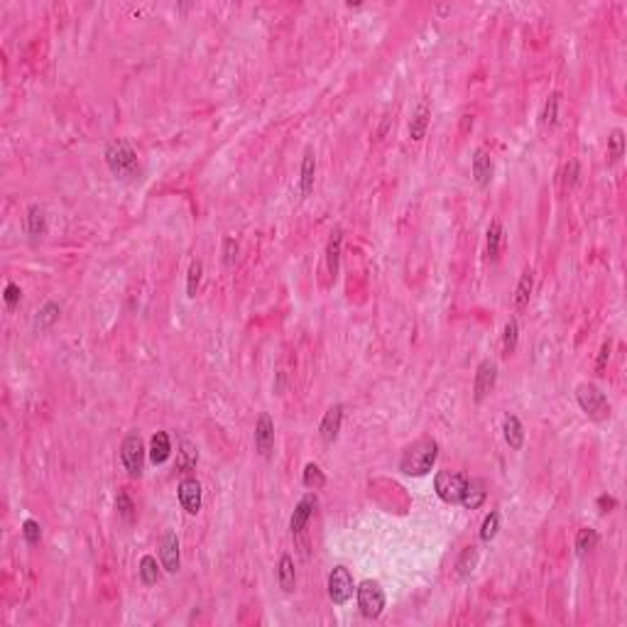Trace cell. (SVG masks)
I'll list each match as a JSON object with an SVG mask.
<instances>
[{
    "label": "cell",
    "mask_w": 627,
    "mask_h": 627,
    "mask_svg": "<svg viewBox=\"0 0 627 627\" xmlns=\"http://www.w3.org/2000/svg\"><path fill=\"white\" fill-rule=\"evenodd\" d=\"M466 483L468 478L463 473L456 471H439L436 478H434V490L449 505H461V497L466 493Z\"/></svg>",
    "instance_id": "cell-4"
},
{
    "label": "cell",
    "mask_w": 627,
    "mask_h": 627,
    "mask_svg": "<svg viewBox=\"0 0 627 627\" xmlns=\"http://www.w3.org/2000/svg\"><path fill=\"white\" fill-rule=\"evenodd\" d=\"M497 532H500V512L493 510V512L483 519V527H480V539H483V542H493V539L497 536Z\"/></svg>",
    "instance_id": "cell-33"
},
{
    "label": "cell",
    "mask_w": 627,
    "mask_h": 627,
    "mask_svg": "<svg viewBox=\"0 0 627 627\" xmlns=\"http://www.w3.org/2000/svg\"><path fill=\"white\" fill-rule=\"evenodd\" d=\"M235 257H238V243L233 238H226L223 240V263L230 268L235 263Z\"/></svg>",
    "instance_id": "cell-39"
},
{
    "label": "cell",
    "mask_w": 627,
    "mask_h": 627,
    "mask_svg": "<svg viewBox=\"0 0 627 627\" xmlns=\"http://www.w3.org/2000/svg\"><path fill=\"white\" fill-rule=\"evenodd\" d=\"M578 182H581V165L576 160H569V165L564 169V184L569 189H573L578 187Z\"/></svg>",
    "instance_id": "cell-38"
},
{
    "label": "cell",
    "mask_w": 627,
    "mask_h": 627,
    "mask_svg": "<svg viewBox=\"0 0 627 627\" xmlns=\"http://www.w3.org/2000/svg\"><path fill=\"white\" fill-rule=\"evenodd\" d=\"M576 399H578V407H581L593 422H605V419L611 416V402H608L605 392H600V388L593 385V382H581L576 388Z\"/></svg>",
    "instance_id": "cell-3"
},
{
    "label": "cell",
    "mask_w": 627,
    "mask_h": 627,
    "mask_svg": "<svg viewBox=\"0 0 627 627\" xmlns=\"http://www.w3.org/2000/svg\"><path fill=\"white\" fill-rule=\"evenodd\" d=\"M59 314H62V307L57 302H47L45 307L37 311V319H34V329L37 331H47L54 326V321H59Z\"/></svg>",
    "instance_id": "cell-25"
},
{
    "label": "cell",
    "mask_w": 627,
    "mask_h": 627,
    "mask_svg": "<svg viewBox=\"0 0 627 627\" xmlns=\"http://www.w3.org/2000/svg\"><path fill=\"white\" fill-rule=\"evenodd\" d=\"M559 103H561V93L554 91L552 96L547 98V103H544V110H542V126H556V120H559Z\"/></svg>",
    "instance_id": "cell-30"
},
{
    "label": "cell",
    "mask_w": 627,
    "mask_h": 627,
    "mask_svg": "<svg viewBox=\"0 0 627 627\" xmlns=\"http://www.w3.org/2000/svg\"><path fill=\"white\" fill-rule=\"evenodd\" d=\"M29 238H42L47 233V216L40 206H29L27 211V223H25Z\"/></svg>",
    "instance_id": "cell-24"
},
{
    "label": "cell",
    "mask_w": 627,
    "mask_h": 627,
    "mask_svg": "<svg viewBox=\"0 0 627 627\" xmlns=\"http://www.w3.org/2000/svg\"><path fill=\"white\" fill-rule=\"evenodd\" d=\"M495 382H497V363L495 360H490V358L480 360L478 368H475V380H473L475 402H483V399L493 392Z\"/></svg>",
    "instance_id": "cell-8"
},
{
    "label": "cell",
    "mask_w": 627,
    "mask_h": 627,
    "mask_svg": "<svg viewBox=\"0 0 627 627\" xmlns=\"http://www.w3.org/2000/svg\"><path fill=\"white\" fill-rule=\"evenodd\" d=\"M595 544H598V532L591 530V527H586V530H578V534H576V552H578V556H583V554H588L591 549H595Z\"/></svg>",
    "instance_id": "cell-32"
},
{
    "label": "cell",
    "mask_w": 627,
    "mask_h": 627,
    "mask_svg": "<svg viewBox=\"0 0 627 627\" xmlns=\"http://www.w3.org/2000/svg\"><path fill=\"white\" fill-rule=\"evenodd\" d=\"M277 581L285 593H292L294 586H297V573H294V561H292L289 554H282L280 564H277Z\"/></svg>",
    "instance_id": "cell-20"
},
{
    "label": "cell",
    "mask_w": 627,
    "mask_h": 627,
    "mask_svg": "<svg viewBox=\"0 0 627 627\" xmlns=\"http://www.w3.org/2000/svg\"><path fill=\"white\" fill-rule=\"evenodd\" d=\"M502 226L500 221H493L488 226V257L490 260H497L500 257V248H502Z\"/></svg>",
    "instance_id": "cell-29"
},
{
    "label": "cell",
    "mask_w": 627,
    "mask_h": 627,
    "mask_svg": "<svg viewBox=\"0 0 627 627\" xmlns=\"http://www.w3.org/2000/svg\"><path fill=\"white\" fill-rule=\"evenodd\" d=\"M429 118H431L429 103H427V101H422V103H419V106L414 108V115H412V123H410V135H412V140H422V137L427 135Z\"/></svg>",
    "instance_id": "cell-21"
},
{
    "label": "cell",
    "mask_w": 627,
    "mask_h": 627,
    "mask_svg": "<svg viewBox=\"0 0 627 627\" xmlns=\"http://www.w3.org/2000/svg\"><path fill=\"white\" fill-rule=\"evenodd\" d=\"M316 505H319V500H316V495H314V493L304 495L302 500L297 502V508H294V512H292V519H289L292 534H299V532H304V527L309 525V519H311Z\"/></svg>",
    "instance_id": "cell-11"
},
{
    "label": "cell",
    "mask_w": 627,
    "mask_h": 627,
    "mask_svg": "<svg viewBox=\"0 0 627 627\" xmlns=\"http://www.w3.org/2000/svg\"><path fill=\"white\" fill-rule=\"evenodd\" d=\"M103 157H106L108 169L120 179H132L137 174V169H140L135 147H132L128 140H123V137H118V140L106 145V154H103Z\"/></svg>",
    "instance_id": "cell-2"
},
{
    "label": "cell",
    "mask_w": 627,
    "mask_h": 627,
    "mask_svg": "<svg viewBox=\"0 0 627 627\" xmlns=\"http://www.w3.org/2000/svg\"><path fill=\"white\" fill-rule=\"evenodd\" d=\"M519 341V324L517 319H510L505 324V333H502V355H512Z\"/></svg>",
    "instance_id": "cell-28"
},
{
    "label": "cell",
    "mask_w": 627,
    "mask_h": 627,
    "mask_svg": "<svg viewBox=\"0 0 627 627\" xmlns=\"http://www.w3.org/2000/svg\"><path fill=\"white\" fill-rule=\"evenodd\" d=\"M169 456H171L169 434H167V431H157L152 439H150V461H152L154 466H160V463H165Z\"/></svg>",
    "instance_id": "cell-17"
},
{
    "label": "cell",
    "mask_w": 627,
    "mask_h": 627,
    "mask_svg": "<svg viewBox=\"0 0 627 627\" xmlns=\"http://www.w3.org/2000/svg\"><path fill=\"white\" fill-rule=\"evenodd\" d=\"M355 593H358V608L360 613H363L368 620H375V617L382 615V611H385V591H382V586L377 581H363L358 588H355Z\"/></svg>",
    "instance_id": "cell-5"
},
{
    "label": "cell",
    "mask_w": 627,
    "mask_h": 627,
    "mask_svg": "<svg viewBox=\"0 0 627 627\" xmlns=\"http://www.w3.org/2000/svg\"><path fill=\"white\" fill-rule=\"evenodd\" d=\"M196 463H199V449H196V444H191V441H179V451H177V468L182 471V473H189V471H194Z\"/></svg>",
    "instance_id": "cell-22"
},
{
    "label": "cell",
    "mask_w": 627,
    "mask_h": 627,
    "mask_svg": "<svg viewBox=\"0 0 627 627\" xmlns=\"http://www.w3.org/2000/svg\"><path fill=\"white\" fill-rule=\"evenodd\" d=\"M23 536H25V542H27L29 547L40 544V539H42L40 522H37V519H25V522H23Z\"/></svg>",
    "instance_id": "cell-36"
},
{
    "label": "cell",
    "mask_w": 627,
    "mask_h": 627,
    "mask_svg": "<svg viewBox=\"0 0 627 627\" xmlns=\"http://www.w3.org/2000/svg\"><path fill=\"white\" fill-rule=\"evenodd\" d=\"M622 152H625V137H622L620 128H615V130L611 132V137H608V157H611L613 165L620 162Z\"/></svg>",
    "instance_id": "cell-34"
},
{
    "label": "cell",
    "mask_w": 627,
    "mask_h": 627,
    "mask_svg": "<svg viewBox=\"0 0 627 627\" xmlns=\"http://www.w3.org/2000/svg\"><path fill=\"white\" fill-rule=\"evenodd\" d=\"M120 458H123V466H126L128 475L130 478H140L145 468V446L140 434H128L120 446Z\"/></svg>",
    "instance_id": "cell-6"
},
{
    "label": "cell",
    "mask_w": 627,
    "mask_h": 627,
    "mask_svg": "<svg viewBox=\"0 0 627 627\" xmlns=\"http://www.w3.org/2000/svg\"><path fill=\"white\" fill-rule=\"evenodd\" d=\"M20 297H23L20 287H17L15 282H10V285L5 287V304H8V309H15L17 302H20Z\"/></svg>",
    "instance_id": "cell-40"
},
{
    "label": "cell",
    "mask_w": 627,
    "mask_h": 627,
    "mask_svg": "<svg viewBox=\"0 0 627 627\" xmlns=\"http://www.w3.org/2000/svg\"><path fill=\"white\" fill-rule=\"evenodd\" d=\"M201 272H204V265L201 260H194L189 265V274H187V297L194 299L196 297V289H199V282H201Z\"/></svg>",
    "instance_id": "cell-35"
},
{
    "label": "cell",
    "mask_w": 627,
    "mask_h": 627,
    "mask_svg": "<svg viewBox=\"0 0 627 627\" xmlns=\"http://www.w3.org/2000/svg\"><path fill=\"white\" fill-rule=\"evenodd\" d=\"M617 505V500L613 495H600L598 497V508H600V512H611L613 508Z\"/></svg>",
    "instance_id": "cell-42"
},
{
    "label": "cell",
    "mask_w": 627,
    "mask_h": 627,
    "mask_svg": "<svg viewBox=\"0 0 627 627\" xmlns=\"http://www.w3.org/2000/svg\"><path fill=\"white\" fill-rule=\"evenodd\" d=\"M160 559H162V566H165V571H169V573H174V571H179V539L174 532H165V536H162L160 542Z\"/></svg>",
    "instance_id": "cell-14"
},
{
    "label": "cell",
    "mask_w": 627,
    "mask_h": 627,
    "mask_svg": "<svg viewBox=\"0 0 627 627\" xmlns=\"http://www.w3.org/2000/svg\"><path fill=\"white\" fill-rule=\"evenodd\" d=\"M177 495L189 514H196L201 510V483L196 478H184L177 488Z\"/></svg>",
    "instance_id": "cell-10"
},
{
    "label": "cell",
    "mask_w": 627,
    "mask_h": 627,
    "mask_svg": "<svg viewBox=\"0 0 627 627\" xmlns=\"http://www.w3.org/2000/svg\"><path fill=\"white\" fill-rule=\"evenodd\" d=\"M493 171H495V165H493V157L485 152L483 147H478L473 152V179L480 189L490 187L493 182Z\"/></svg>",
    "instance_id": "cell-13"
},
{
    "label": "cell",
    "mask_w": 627,
    "mask_h": 627,
    "mask_svg": "<svg viewBox=\"0 0 627 627\" xmlns=\"http://www.w3.org/2000/svg\"><path fill=\"white\" fill-rule=\"evenodd\" d=\"M314 179H316V154L309 147L302 160V196H309L314 191Z\"/></svg>",
    "instance_id": "cell-23"
},
{
    "label": "cell",
    "mask_w": 627,
    "mask_h": 627,
    "mask_svg": "<svg viewBox=\"0 0 627 627\" xmlns=\"http://www.w3.org/2000/svg\"><path fill=\"white\" fill-rule=\"evenodd\" d=\"M304 485L311 488V490H319V488H324L326 485L324 471H321L316 463H307V466H304Z\"/></svg>",
    "instance_id": "cell-31"
},
{
    "label": "cell",
    "mask_w": 627,
    "mask_h": 627,
    "mask_svg": "<svg viewBox=\"0 0 627 627\" xmlns=\"http://www.w3.org/2000/svg\"><path fill=\"white\" fill-rule=\"evenodd\" d=\"M341 246H343V228H333L329 243H326V272H329L331 280H336V274H338Z\"/></svg>",
    "instance_id": "cell-15"
},
{
    "label": "cell",
    "mask_w": 627,
    "mask_h": 627,
    "mask_svg": "<svg viewBox=\"0 0 627 627\" xmlns=\"http://www.w3.org/2000/svg\"><path fill=\"white\" fill-rule=\"evenodd\" d=\"M137 573H140L145 586H154V583L160 581V566H157V559L150 556V554H145L143 559H140V566H137Z\"/></svg>",
    "instance_id": "cell-27"
},
{
    "label": "cell",
    "mask_w": 627,
    "mask_h": 627,
    "mask_svg": "<svg viewBox=\"0 0 627 627\" xmlns=\"http://www.w3.org/2000/svg\"><path fill=\"white\" fill-rule=\"evenodd\" d=\"M475 566H478V547H466L461 552V556H458V561H456L458 578H468L471 573H473Z\"/></svg>",
    "instance_id": "cell-26"
},
{
    "label": "cell",
    "mask_w": 627,
    "mask_h": 627,
    "mask_svg": "<svg viewBox=\"0 0 627 627\" xmlns=\"http://www.w3.org/2000/svg\"><path fill=\"white\" fill-rule=\"evenodd\" d=\"M355 586H353V576H351V571L346 569V566H336V569L329 573V595L331 600L336 605H343L351 600V595H353Z\"/></svg>",
    "instance_id": "cell-7"
},
{
    "label": "cell",
    "mask_w": 627,
    "mask_h": 627,
    "mask_svg": "<svg viewBox=\"0 0 627 627\" xmlns=\"http://www.w3.org/2000/svg\"><path fill=\"white\" fill-rule=\"evenodd\" d=\"M532 289H534V270L525 268V270H522V274H519L517 289H514V307L525 309L527 304H530Z\"/></svg>",
    "instance_id": "cell-19"
},
{
    "label": "cell",
    "mask_w": 627,
    "mask_h": 627,
    "mask_svg": "<svg viewBox=\"0 0 627 627\" xmlns=\"http://www.w3.org/2000/svg\"><path fill=\"white\" fill-rule=\"evenodd\" d=\"M115 510H118V514L123 519H132V514H135V505H132L130 495L126 490H120L118 497H115Z\"/></svg>",
    "instance_id": "cell-37"
},
{
    "label": "cell",
    "mask_w": 627,
    "mask_h": 627,
    "mask_svg": "<svg viewBox=\"0 0 627 627\" xmlns=\"http://www.w3.org/2000/svg\"><path fill=\"white\" fill-rule=\"evenodd\" d=\"M436 458H439V444L431 436H424V439H416L414 444L405 449V453L399 458V471L405 475L419 478V475H427L431 471Z\"/></svg>",
    "instance_id": "cell-1"
},
{
    "label": "cell",
    "mask_w": 627,
    "mask_h": 627,
    "mask_svg": "<svg viewBox=\"0 0 627 627\" xmlns=\"http://www.w3.org/2000/svg\"><path fill=\"white\" fill-rule=\"evenodd\" d=\"M255 449L268 458L274 449V422L270 414H260L255 422Z\"/></svg>",
    "instance_id": "cell-9"
},
{
    "label": "cell",
    "mask_w": 627,
    "mask_h": 627,
    "mask_svg": "<svg viewBox=\"0 0 627 627\" xmlns=\"http://www.w3.org/2000/svg\"><path fill=\"white\" fill-rule=\"evenodd\" d=\"M502 431H505V441H508L510 449L519 451L522 444H525V429H522V422H519L514 414H508L502 419Z\"/></svg>",
    "instance_id": "cell-18"
},
{
    "label": "cell",
    "mask_w": 627,
    "mask_h": 627,
    "mask_svg": "<svg viewBox=\"0 0 627 627\" xmlns=\"http://www.w3.org/2000/svg\"><path fill=\"white\" fill-rule=\"evenodd\" d=\"M485 497H488V485H485V480L471 478L466 483V493H463V497H461V505L466 510H478L485 502Z\"/></svg>",
    "instance_id": "cell-16"
},
{
    "label": "cell",
    "mask_w": 627,
    "mask_h": 627,
    "mask_svg": "<svg viewBox=\"0 0 627 627\" xmlns=\"http://www.w3.org/2000/svg\"><path fill=\"white\" fill-rule=\"evenodd\" d=\"M608 358H611V341L603 343V348H600V353H598V363H595V370H598V375H603L605 365H608Z\"/></svg>",
    "instance_id": "cell-41"
},
{
    "label": "cell",
    "mask_w": 627,
    "mask_h": 627,
    "mask_svg": "<svg viewBox=\"0 0 627 627\" xmlns=\"http://www.w3.org/2000/svg\"><path fill=\"white\" fill-rule=\"evenodd\" d=\"M341 424H343V405L329 407V412L324 414V419H321V427H319L321 441H324V444H333V441L338 439Z\"/></svg>",
    "instance_id": "cell-12"
}]
</instances>
